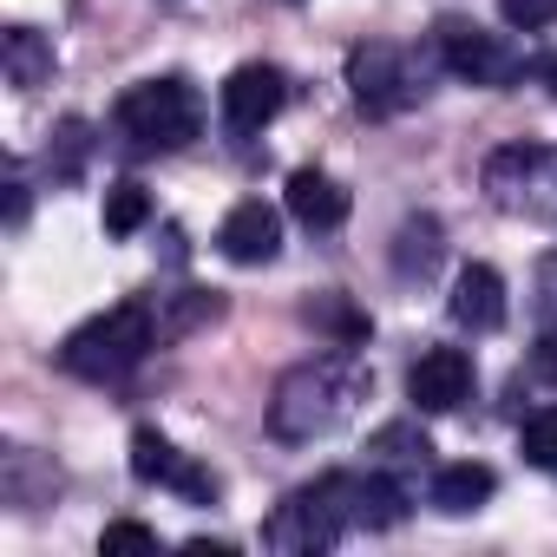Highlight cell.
Instances as JSON below:
<instances>
[{"instance_id": "obj_1", "label": "cell", "mask_w": 557, "mask_h": 557, "mask_svg": "<svg viewBox=\"0 0 557 557\" xmlns=\"http://www.w3.org/2000/svg\"><path fill=\"white\" fill-rule=\"evenodd\" d=\"M368 387H374L368 361H355V355H315V361H302V368H289L283 381H275V394H269V433L289 440V446L322 440V433H335L368 400Z\"/></svg>"}, {"instance_id": "obj_2", "label": "cell", "mask_w": 557, "mask_h": 557, "mask_svg": "<svg viewBox=\"0 0 557 557\" xmlns=\"http://www.w3.org/2000/svg\"><path fill=\"white\" fill-rule=\"evenodd\" d=\"M158 342H164V335H158V309H151V302H119V309H106V315H92V322H79V329L66 335L60 368L106 387V381H125Z\"/></svg>"}, {"instance_id": "obj_3", "label": "cell", "mask_w": 557, "mask_h": 557, "mask_svg": "<svg viewBox=\"0 0 557 557\" xmlns=\"http://www.w3.org/2000/svg\"><path fill=\"white\" fill-rule=\"evenodd\" d=\"M119 132L132 138V151H184L203 132V99L177 73L145 79V86H132L119 99Z\"/></svg>"}, {"instance_id": "obj_4", "label": "cell", "mask_w": 557, "mask_h": 557, "mask_svg": "<svg viewBox=\"0 0 557 557\" xmlns=\"http://www.w3.org/2000/svg\"><path fill=\"white\" fill-rule=\"evenodd\" d=\"M348 92L368 119H400L426 99V60L394 40H361L348 53Z\"/></svg>"}, {"instance_id": "obj_5", "label": "cell", "mask_w": 557, "mask_h": 557, "mask_svg": "<svg viewBox=\"0 0 557 557\" xmlns=\"http://www.w3.org/2000/svg\"><path fill=\"white\" fill-rule=\"evenodd\" d=\"M485 197L505 216L557 223V151L550 145H505L485 158Z\"/></svg>"}, {"instance_id": "obj_6", "label": "cell", "mask_w": 557, "mask_h": 557, "mask_svg": "<svg viewBox=\"0 0 557 557\" xmlns=\"http://www.w3.org/2000/svg\"><path fill=\"white\" fill-rule=\"evenodd\" d=\"M348 511H342V492L335 479H315L302 492H289L283 505H275V518L262 524V544L269 550H289V557H315V550H335L348 537Z\"/></svg>"}, {"instance_id": "obj_7", "label": "cell", "mask_w": 557, "mask_h": 557, "mask_svg": "<svg viewBox=\"0 0 557 557\" xmlns=\"http://www.w3.org/2000/svg\"><path fill=\"white\" fill-rule=\"evenodd\" d=\"M433 53L453 79H472V86H511L531 73V60H518L498 34H485L479 21H459V14H446L433 27Z\"/></svg>"}, {"instance_id": "obj_8", "label": "cell", "mask_w": 557, "mask_h": 557, "mask_svg": "<svg viewBox=\"0 0 557 557\" xmlns=\"http://www.w3.org/2000/svg\"><path fill=\"white\" fill-rule=\"evenodd\" d=\"M132 472L145 479V485H164V492H177V498H190V505H216V472L210 466H197L190 453H177L164 433H151V426H138L132 433Z\"/></svg>"}, {"instance_id": "obj_9", "label": "cell", "mask_w": 557, "mask_h": 557, "mask_svg": "<svg viewBox=\"0 0 557 557\" xmlns=\"http://www.w3.org/2000/svg\"><path fill=\"white\" fill-rule=\"evenodd\" d=\"M283 99H289V79L275 73V66H236L230 79H223V125L230 132H262L275 112H283Z\"/></svg>"}, {"instance_id": "obj_10", "label": "cell", "mask_w": 557, "mask_h": 557, "mask_svg": "<svg viewBox=\"0 0 557 557\" xmlns=\"http://www.w3.org/2000/svg\"><path fill=\"white\" fill-rule=\"evenodd\" d=\"M466 394H472V355H459V348H426L407 368V400L420 413H453Z\"/></svg>"}, {"instance_id": "obj_11", "label": "cell", "mask_w": 557, "mask_h": 557, "mask_svg": "<svg viewBox=\"0 0 557 557\" xmlns=\"http://www.w3.org/2000/svg\"><path fill=\"white\" fill-rule=\"evenodd\" d=\"M216 249H223L230 262H243V269H256V262H275V249H283V216H275L262 197H249V203H236V210L223 216V230H216Z\"/></svg>"}, {"instance_id": "obj_12", "label": "cell", "mask_w": 557, "mask_h": 557, "mask_svg": "<svg viewBox=\"0 0 557 557\" xmlns=\"http://www.w3.org/2000/svg\"><path fill=\"white\" fill-rule=\"evenodd\" d=\"M453 322L459 329H472V335H492V329H505V283H498V269L492 262H466L459 275H453Z\"/></svg>"}, {"instance_id": "obj_13", "label": "cell", "mask_w": 557, "mask_h": 557, "mask_svg": "<svg viewBox=\"0 0 557 557\" xmlns=\"http://www.w3.org/2000/svg\"><path fill=\"white\" fill-rule=\"evenodd\" d=\"M289 216L309 230H342L348 223V190L329 171H296L289 177Z\"/></svg>"}, {"instance_id": "obj_14", "label": "cell", "mask_w": 557, "mask_h": 557, "mask_svg": "<svg viewBox=\"0 0 557 557\" xmlns=\"http://www.w3.org/2000/svg\"><path fill=\"white\" fill-rule=\"evenodd\" d=\"M440 256H446L440 216H407L394 230V275H400V283H426V275L440 269Z\"/></svg>"}, {"instance_id": "obj_15", "label": "cell", "mask_w": 557, "mask_h": 557, "mask_svg": "<svg viewBox=\"0 0 557 557\" xmlns=\"http://www.w3.org/2000/svg\"><path fill=\"white\" fill-rule=\"evenodd\" d=\"M0 66H8V86L34 92V86L53 79V40L34 34V27H8L0 34Z\"/></svg>"}, {"instance_id": "obj_16", "label": "cell", "mask_w": 557, "mask_h": 557, "mask_svg": "<svg viewBox=\"0 0 557 557\" xmlns=\"http://www.w3.org/2000/svg\"><path fill=\"white\" fill-rule=\"evenodd\" d=\"M498 492V479H492V466H440L433 472V505L446 511V518H466V511H479L485 498Z\"/></svg>"}, {"instance_id": "obj_17", "label": "cell", "mask_w": 557, "mask_h": 557, "mask_svg": "<svg viewBox=\"0 0 557 557\" xmlns=\"http://www.w3.org/2000/svg\"><path fill=\"white\" fill-rule=\"evenodd\" d=\"M433 459V440L413 426V420H394V426H381L374 440H368V466H381V472H420Z\"/></svg>"}, {"instance_id": "obj_18", "label": "cell", "mask_w": 557, "mask_h": 557, "mask_svg": "<svg viewBox=\"0 0 557 557\" xmlns=\"http://www.w3.org/2000/svg\"><path fill=\"white\" fill-rule=\"evenodd\" d=\"M0 492H8V505L34 511L40 498H53V492H60V472H53V466H40V472H34V453H27V446H8V459H0Z\"/></svg>"}, {"instance_id": "obj_19", "label": "cell", "mask_w": 557, "mask_h": 557, "mask_svg": "<svg viewBox=\"0 0 557 557\" xmlns=\"http://www.w3.org/2000/svg\"><path fill=\"white\" fill-rule=\"evenodd\" d=\"M145 216H151V197L138 184H112L106 190V236H132Z\"/></svg>"}, {"instance_id": "obj_20", "label": "cell", "mask_w": 557, "mask_h": 557, "mask_svg": "<svg viewBox=\"0 0 557 557\" xmlns=\"http://www.w3.org/2000/svg\"><path fill=\"white\" fill-rule=\"evenodd\" d=\"M518 446H524V459H531L537 472H557V407H537V413L524 420Z\"/></svg>"}, {"instance_id": "obj_21", "label": "cell", "mask_w": 557, "mask_h": 557, "mask_svg": "<svg viewBox=\"0 0 557 557\" xmlns=\"http://www.w3.org/2000/svg\"><path fill=\"white\" fill-rule=\"evenodd\" d=\"M498 14H505L511 27L537 34V27H550V21H557V0H498Z\"/></svg>"}, {"instance_id": "obj_22", "label": "cell", "mask_w": 557, "mask_h": 557, "mask_svg": "<svg viewBox=\"0 0 557 557\" xmlns=\"http://www.w3.org/2000/svg\"><path fill=\"white\" fill-rule=\"evenodd\" d=\"M99 550H158V531L151 524H106V537H99Z\"/></svg>"}, {"instance_id": "obj_23", "label": "cell", "mask_w": 557, "mask_h": 557, "mask_svg": "<svg viewBox=\"0 0 557 557\" xmlns=\"http://www.w3.org/2000/svg\"><path fill=\"white\" fill-rule=\"evenodd\" d=\"M79 158H86V125L73 119V125H60V177H73Z\"/></svg>"}, {"instance_id": "obj_24", "label": "cell", "mask_w": 557, "mask_h": 557, "mask_svg": "<svg viewBox=\"0 0 557 557\" xmlns=\"http://www.w3.org/2000/svg\"><path fill=\"white\" fill-rule=\"evenodd\" d=\"M531 368H537L544 381H557V322H550V329L537 335V355H531Z\"/></svg>"}, {"instance_id": "obj_25", "label": "cell", "mask_w": 557, "mask_h": 557, "mask_svg": "<svg viewBox=\"0 0 557 557\" xmlns=\"http://www.w3.org/2000/svg\"><path fill=\"white\" fill-rule=\"evenodd\" d=\"M8 223H14V230L27 223V184H21V177L8 184Z\"/></svg>"}, {"instance_id": "obj_26", "label": "cell", "mask_w": 557, "mask_h": 557, "mask_svg": "<svg viewBox=\"0 0 557 557\" xmlns=\"http://www.w3.org/2000/svg\"><path fill=\"white\" fill-rule=\"evenodd\" d=\"M531 79H544V86H550V99H557V53H544V60H531Z\"/></svg>"}, {"instance_id": "obj_27", "label": "cell", "mask_w": 557, "mask_h": 557, "mask_svg": "<svg viewBox=\"0 0 557 557\" xmlns=\"http://www.w3.org/2000/svg\"><path fill=\"white\" fill-rule=\"evenodd\" d=\"M544 289H550V296H557V256H550V262H544Z\"/></svg>"}]
</instances>
